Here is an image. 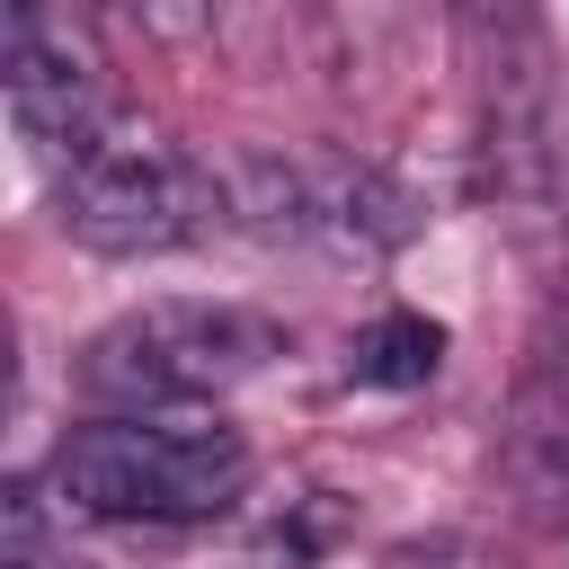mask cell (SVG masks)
Wrapping results in <instances>:
<instances>
[{
	"instance_id": "cell-1",
	"label": "cell",
	"mask_w": 569,
	"mask_h": 569,
	"mask_svg": "<svg viewBox=\"0 0 569 569\" xmlns=\"http://www.w3.org/2000/svg\"><path fill=\"white\" fill-rule=\"evenodd\" d=\"M44 480L71 516H98V525H204L249 489V445L222 418L116 409L71 427Z\"/></svg>"
},
{
	"instance_id": "cell-2",
	"label": "cell",
	"mask_w": 569,
	"mask_h": 569,
	"mask_svg": "<svg viewBox=\"0 0 569 569\" xmlns=\"http://www.w3.org/2000/svg\"><path fill=\"white\" fill-rule=\"evenodd\" d=\"M462 71H471V133H480V187L516 222V240H542L560 222V71L533 0H453Z\"/></svg>"
},
{
	"instance_id": "cell-3",
	"label": "cell",
	"mask_w": 569,
	"mask_h": 569,
	"mask_svg": "<svg viewBox=\"0 0 569 569\" xmlns=\"http://www.w3.org/2000/svg\"><path fill=\"white\" fill-rule=\"evenodd\" d=\"M213 178H222V222L284 240V249L347 258V267L409 249L427 222V204L391 169L347 160V151H231Z\"/></svg>"
},
{
	"instance_id": "cell-4",
	"label": "cell",
	"mask_w": 569,
	"mask_h": 569,
	"mask_svg": "<svg viewBox=\"0 0 569 569\" xmlns=\"http://www.w3.org/2000/svg\"><path fill=\"white\" fill-rule=\"evenodd\" d=\"M284 356V329L249 302H142L124 320H107L80 347V391L107 409H196L222 400L231 382L267 373Z\"/></svg>"
},
{
	"instance_id": "cell-5",
	"label": "cell",
	"mask_w": 569,
	"mask_h": 569,
	"mask_svg": "<svg viewBox=\"0 0 569 569\" xmlns=\"http://www.w3.org/2000/svg\"><path fill=\"white\" fill-rule=\"evenodd\" d=\"M53 204H62V231L98 258H169L222 222V178L204 160L169 151L160 133L116 124L80 160H62Z\"/></svg>"
},
{
	"instance_id": "cell-6",
	"label": "cell",
	"mask_w": 569,
	"mask_h": 569,
	"mask_svg": "<svg viewBox=\"0 0 569 569\" xmlns=\"http://www.w3.org/2000/svg\"><path fill=\"white\" fill-rule=\"evenodd\" d=\"M0 71H9V116L27 124V142H36L53 169L80 160L89 142H107V133L124 124L98 53H89L44 0H9V53H0Z\"/></svg>"
},
{
	"instance_id": "cell-7",
	"label": "cell",
	"mask_w": 569,
	"mask_h": 569,
	"mask_svg": "<svg viewBox=\"0 0 569 569\" xmlns=\"http://www.w3.org/2000/svg\"><path fill=\"white\" fill-rule=\"evenodd\" d=\"M436 365H445V320H427V311H382V320L347 347V373H356V382H382V391L436 382Z\"/></svg>"
},
{
	"instance_id": "cell-8",
	"label": "cell",
	"mask_w": 569,
	"mask_h": 569,
	"mask_svg": "<svg viewBox=\"0 0 569 569\" xmlns=\"http://www.w3.org/2000/svg\"><path fill=\"white\" fill-rule=\"evenodd\" d=\"M142 36H160V44H187V36H204V9L213 0H116Z\"/></svg>"
},
{
	"instance_id": "cell-9",
	"label": "cell",
	"mask_w": 569,
	"mask_h": 569,
	"mask_svg": "<svg viewBox=\"0 0 569 569\" xmlns=\"http://www.w3.org/2000/svg\"><path fill=\"white\" fill-rule=\"evenodd\" d=\"M9 569H44V498H36V480L9 489Z\"/></svg>"
},
{
	"instance_id": "cell-10",
	"label": "cell",
	"mask_w": 569,
	"mask_h": 569,
	"mask_svg": "<svg viewBox=\"0 0 569 569\" xmlns=\"http://www.w3.org/2000/svg\"><path fill=\"white\" fill-rule=\"evenodd\" d=\"M382 569H489V551H480V542H453V533H436V542H400Z\"/></svg>"
}]
</instances>
